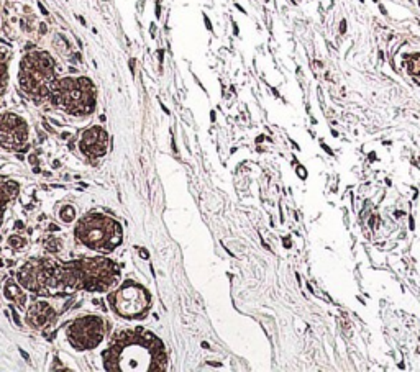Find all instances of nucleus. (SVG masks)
Wrapping results in <instances>:
<instances>
[{
    "label": "nucleus",
    "mask_w": 420,
    "mask_h": 372,
    "mask_svg": "<svg viewBox=\"0 0 420 372\" xmlns=\"http://www.w3.org/2000/svg\"><path fill=\"white\" fill-rule=\"evenodd\" d=\"M107 371H164V345L145 328L117 333L102 354Z\"/></svg>",
    "instance_id": "f257e3e1"
},
{
    "label": "nucleus",
    "mask_w": 420,
    "mask_h": 372,
    "mask_svg": "<svg viewBox=\"0 0 420 372\" xmlns=\"http://www.w3.org/2000/svg\"><path fill=\"white\" fill-rule=\"evenodd\" d=\"M63 281L70 289H86L92 292L107 291L119 277V268L105 258H86L63 263Z\"/></svg>",
    "instance_id": "f03ea898"
},
{
    "label": "nucleus",
    "mask_w": 420,
    "mask_h": 372,
    "mask_svg": "<svg viewBox=\"0 0 420 372\" xmlns=\"http://www.w3.org/2000/svg\"><path fill=\"white\" fill-rule=\"evenodd\" d=\"M55 82L56 62L46 51H33L23 57L18 69V84L37 104L50 97Z\"/></svg>",
    "instance_id": "7ed1b4c3"
},
{
    "label": "nucleus",
    "mask_w": 420,
    "mask_h": 372,
    "mask_svg": "<svg viewBox=\"0 0 420 372\" xmlns=\"http://www.w3.org/2000/svg\"><path fill=\"white\" fill-rule=\"evenodd\" d=\"M96 97V85L87 77H65L56 81L50 95L55 107L66 110L71 115H89L94 112Z\"/></svg>",
    "instance_id": "20e7f679"
},
{
    "label": "nucleus",
    "mask_w": 420,
    "mask_h": 372,
    "mask_svg": "<svg viewBox=\"0 0 420 372\" xmlns=\"http://www.w3.org/2000/svg\"><path fill=\"white\" fill-rule=\"evenodd\" d=\"M17 277L23 287L37 296L60 297L63 296V289H66L61 264L50 259L37 258L28 261L18 270Z\"/></svg>",
    "instance_id": "39448f33"
},
{
    "label": "nucleus",
    "mask_w": 420,
    "mask_h": 372,
    "mask_svg": "<svg viewBox=\"0 0 420 372\" xmlns=\"http://www.w3.org/2000/svg\"><path fill=\"white\" fill-rule=\"evenodd\" d=\"M76 238L87 248L110 253L122 243V226L99 212H91L77 223Z\"/></svg>",
    "instance_id": "423d86ee"
},
{
    "label": "nucleus",
    "mask_w": 420,
    "mask_h": 372,
    "mask_svg": "<svg viewBox=\"0 0 420 372\" xmlns=\"http://www.w3.org/2000/svg\"><path fill=\"white\" fill-rule=\"evenodd\" d=\"M109 303L114 310L126 318H141L151 307V296L143 286L126 281L120 289L109 296Z\"/></svg>",
    "instance_id": "0eeeda50"
},
{
    "label": "nucleus",
    "mask_w": 420,
    "mask_h": 372,
    "mask_svg": "<svg viewBox=\"0 0 420 372\" xmlns=\"http://www.w3.org/2000/svg\"><path fill=\"white\" fill-rule=\"evenodd\" d=\"M67 340L77 351H86L96 347L104 340V322L96 315L77 318L67 326Z\"/></svg>",
    "instance_id": "6e6552de"
},
{
    "label": "nucleus",
    "mask_w": 420,
    "mask_h": 372,
    "mask_svg": "<svg viewBox=\"0 0 420 372\" xmlns=\"http://www.w3.org/2000/svg\"><path fill=\"white\" fill-rule=\"evenodd\" d=\"M28 139V127L25 120L15 113L0 115V146L17 149Z\"/></svg>",
    "instance_id": "1a4fd4ad"
},
{
    "label": "nucleus",
    "mask_w": 420,
    "mask_h": 372,
    "mask_svg": "<svg viewBox=\"0 0 420 372\" xmlns=\"http://www.w3.org/2000/svg\"><path fill=\"white\" fill-rule=\"evenodd\" d=\"M109 137L102 127H92L82 133L81 151L89 159H97L105 156Z\"/></svg>",
    "instance_id": "9d476101"
},
{
    "label": "nucleus",
    "mask_w": 420,
    "mask_h": 372,
    "mask_svg": "<svg viewBox=\"0 0 420 372\" xmlns=\"http://www.w3.org/2000/svg\"><path fill=\"white\" fill-rule=\"evenodd\" d=\"M55 318H56V312L53 310L46 302L33 303L27 315V320L30 323V326L37 328V330H40V328L48 325V323L55 320Z\"/></svg>",
    "instance_id": "9b49d317"
},
{
    "label": "nucleus",
    "mask_w": 420,
    "mask_h": 372,
    "mask_svg": "<svg viewBox=\"0 0 420 372\" xmlns=\"http://www.w3.org/2000/svg\"><path fill=\"white\" fill-rule=\"evenodd\" d=\"M18 194V184L8 181L6 177H0V225H2L4 214H6L7 205L15 199Z\"/></svg>",
    "instance_id": "f8f14e48"
},
{
    "label": "nucleus",
    "mask_w": 420,
    "mask_h": 372,
    "mask_svg": "<svg viewBox=\"0 0 420 372\" xmlns=\"http://www.w3.org/2000/svg\"><path fill=\"white\" fill-rule=\"evenodd\" d=\"M4 294H6V297L8 298V301L17 303L18 307L25 305V301H27L25 294H23L20 286H17V284L13 281H7L6 289H4Z\"/></svg>",
    "instance_id": "ddd939ff"
},
{
    "label": "nucleus",
    "mask_w": 420,
    "mask_h": 372,
    "mask_svg": "<svg viewBox=\"0 0 420 372\" xmlns=\"http://www.w3.org/2000/svg\"><path fill=\"white\" fill-rule=\"evenodd\" d=\"M407 69L414 77L420 79V55H412L407 57Z\"/></svg>",
    "instance_id": "4468645a"
},
{
    "label": "nucleus",
    "mask_w": 420,
    "mask_h": 372,
    "mask_svg": "<svg viewBox=\"0 0 420 372\" xmlns=\"http://www.w3.org/2000/svg\"><path fill=\"white\" fill-rule=\"evenodd\" d=\"M74 215H76V212H74V209H72L71 205L61 207L60 216H61V220L65 221V223H71V221L74 220Z\"/></svg>",
    "instance_id": "2eb2a0df"
},
{
    "label": "nucleus",
    "mask_w": 420,
    "mask_h": 372,
    "mask_svg": "<svg viewBox=\"0 0 420 372\" xmlns=\"http://www.w3.org/2000/svg\"><path fill=\"white\" fill-rule=\"evenodd\" d=\"M61 246H63L61 240L55 238V236H50V238L45 241V248L50 251V253H58V251L61 249Z\"/></svg>",
    "instance_id": "dca6fc26"
},
{
    "label": "nucleus",
    "mask_w": 420,
    "mask_h": 372,
    "mask_svg": "<svg viewBox=\"0 0 420 372\" xmlns=\"http://www.w3.org/2000/svg\"><path fill=\"white\" fill-rule=\"evenodd\" d=\"M8 244L15 249H23L27 246V240L22 238L20 235H12L11 238H8Z\"/></svg>",
    "instance_id": "f3484780"
},
{
    "label": "nucleus",
    "mask_w": 420,
    "mask_h": 372,
    "mask_svg": "<svg viewBox=\"0 0 420 372\" xmlns=\"http://www.w3.org/2000/svg\"><path fill=\"white\" fill-rule=\"evenodd\" d=\"M11 312H12V315H13V320H15L17 325L20 326V317H18V312L15 310V307H11Z\"/></svg>",
    "instance_id": "a211bd4d"
},
{
    "label": "nucleus",
    "mask_w": 420,
    "mask_h": 372,
    "mask_svg": "<svg viewBox=\"0 0 420 372\" xmlns=\"http://www.w3.org/2000/svg\"><path fill=\"white\" fill-rule=\"evenodd\" d=\"M140 254H141V258H143V259H148L150 258L148 249H145V248H140Z\"/></svg>",
    "instance_id": "6ab92c4d"
},
{
    "label": "nucleus",
    "mask_w": 420,
    "mask_h": 372,
    "mask_svg": "<svg viewBox=\"0 0 420 372\" xmlns=\"http://www.w3.org/2000/svg\"><path fill=\"white\" fill-rule=\"evenodd\" d=\"M30 163L35 164V166H38V159H37V154H32L30 156Z\"/></svg>",
    "instance_id": "aec40b11"
},
{
    "label": "nucleus",
    "mask_w": 420,
    "mask_h": 372,
    "mask_svg": "<svg viewBox=\"0 0 420 372\" xmlns=\"http://www.w3.org/2000/svg\"><path fill=\"white\" fill-rule=\"evenodd\" d=\"M346 32V22L341 20V25H340V33H345Z\"/></svg>",
    "instance_id": "412c9836"
},
{
    "label": "nucleus",
    "mask_w": 420,
    "mask_h": 372,
    "mask_svg": "<svg viewBox=\"0 0 420 372\" xmlns=\"http://www.w3.org/2000/svg\"><path fill=\"white\" fill-rule=\"evenodd\" d=\"M38 7H40V11H41V13H43V15H48V11H46V8H45V7H43V6H41V4H38Z\"/></svg>",
    "instance_id": "4be33fe9"
},
{
    "label": "nucleus",
    "mask_w": 420,
    "mask_h": 372,
    "mask_svg": "<svg viewBox=\"0 0 420 372\" xmlns=\"http://www.w3.org/2000/svg\"><path fill=\"white\" fill-rule=\"evenodd\" d=\"M50 231H60V226H56V225H50V228H48Z\"/></svg>",
    "instance_id": "5701e85b"
},
{
    "label": "nucleus",
    "mask_w": 420,
    "mask_h": 372,
    "mask_svg": "<svg viewBox=\"0 0 420 372\" xmlns=\"http://www.w3.org/2000/svg\"><path fill=\"white\" fill-rule=\"evenodd\" d=\"M15 228H17V230H22V228H23V221H17V223H15Z\"/></svg>",
    "instance_id": "b1692460"
},
{
    "label": "nucleus",
    "mask_w": 420,
    "mask_h": 372,
    "mask_svg": "<svg viewBox=\"0 0 420 372\" xmlns=\"http://www.w3.org/2000/svg\"><path fill=\"white\" fill-rule=\"evenodd\" d=\"M204 18H205V23H207V28H209V30H212V25H210V20H209V18H207V17H204Z\"/></svg>",
    "instance_id": "393cba45"
},
{
    "label": "nucleus",
    "mask_w": 420,
    "mask_h": 372,
    "mask_svg": "<svg viewBox=\"0 0 420 372\" xmlns=\"http://www.w3.org/2000/svg\"><path fill=\"white\" fill-rule=\"evenodd\" d=\"M207 364L209 366H214V367H216V366L218 367V366H221V362H207Z\"/></svg>",
    "instance_id": "a878e982"
},
{
    "label": "nucleus",
    "mask_w": 420,
    "mask_h": 372,
    "mask_svg": "<svg viewBox=\"0 0 420 372\" xmlns=\"http://www.w3.org/2000/svg\"><path fill=\"white\" fill-rule=\"evenodd\" d=\"M20 352H22V356H23V357H25V359H28V354H27V352H25V351H22V350H20Z\"/></svg>",
    "instance_id": "bb28decb"
},
{
    "label": "nucleus",
    "mask_w": 420,
    "mask_h": 372,
    "mask_svg": "<svg viewBox=\"0 0 420 372\" xmlns=\"http://www.w3.org/2000/svg\"><path fill=\"white\" fill-rule=\"evenodd\" d=\"M0 266H4V263H2V261H0Z\"/></svg>",
    "instance_id": "cd10ccee"
},
{
    "label": "nucleus",
    "mask_w": 420,
    "mask_h": 372,
    "mask_svg": "<svg viewBox=\"0 0 420 372\" xmlns=\"http://www.w3.org/2000/svg\"><path fill=\"white\" fill-rule=\"evenodd\" d=\"M419 7H420V0H419Z\"/></svg>",
    "instance_id": "c85d7f7f"
},
{
    "label": "nucleus",
    "mask_w": 420,
    "mask_h": 372,
    "mask_svg": "<svg viewBox=\"0 0 420 372\" xmlns=\"http://www.w3.org/2000/svg\"><path fill=\"white\" fill-rule=\"evenodd\" d=\"M0 240H2V236H0Z\"/></svg>",
    "instance_id": "c756f323"
}]
</instances>
